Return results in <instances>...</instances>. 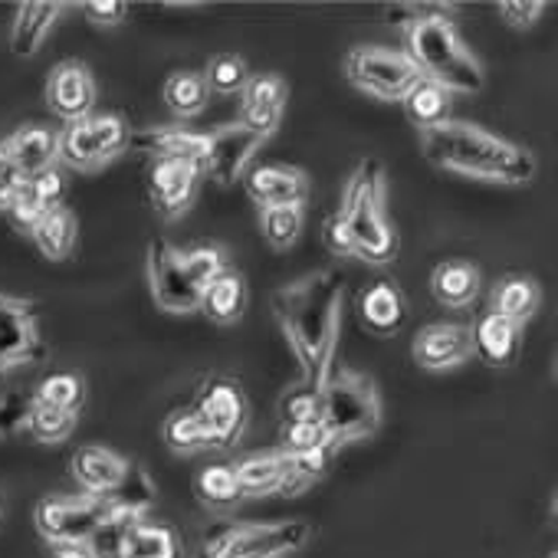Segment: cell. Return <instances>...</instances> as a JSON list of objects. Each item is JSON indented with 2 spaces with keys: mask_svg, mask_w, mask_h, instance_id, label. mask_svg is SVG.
Masks as SVG:
<instances>
[{
  "mask_svg": "<svg viewBox=\"0 0 558 558\" xmlns=\"http://www.w3.org/2000/svg\"><path fill=\"white\" fill-rule=\"evenodd\" d=\"M83 14L96 27H119L129 17V4H122V0H89V4H83Z\"/></svg>",
  "mask_w": 558,
  "mask_h": 558,
  "instance_id": "ee69618b",
  "label": "cell"
},
{
  "mask_svg": "<svg viewBox=\"0 0 558 558\" xmlns=\"http://www.w3.org/2000/svg\"><path fill=\"white\" fill-rule=\"evenodd\" d=\"M27 233H31V240L37 243V250H40L47 259L60 263V259H66V256L76 250L80 223H76V214H73L66 204H60V207H53L50 214H44L40 220H34Z\"/></svg>",
  "mask_w": 558,
  "mask_h": 558,
  "instance_id": "f1b7e54d",
  "label": "cell"
},
{
  "mask_svg": "<svg viewBox=\"0 0 558 558\" xmlns=\"http://www.w3.org/2000/svg\"><path fill=\"white\" fill-rule=\"evenodd\" d=\"M201 310L207 313V319H214L217 326H233L243 313H246V279L236 269H223L214 283L204 290Z\"/></svg>",
  "mask_w": 558,
  "mask_h": 558,
  "instance_id": "4dcf8cb0",
  "label": "cell"
},
{
  "mask_svg": "<svg viewBox=\"0 0 558 558\" xmlns=\"http://www.w3.org/2000/svg\"><path fill=\"white\" fill-rule=\"evenodd\" d=\"M76 421L80 414H70V411H60V408H50V404H40L31 398V408H27V434L40 444H63L73 430H76Z\"/></svg>",
  "mask_w": 558,
  "mask_h": 558,
  "instance_id": "e575fe53",
  "label": "cell"
},
{
  "mask_svg": "<svg viewBox=\"0 0 558 558\" xmlns=\"http://www.w3.org/2000/svg\"><path fill=\"white\" fill-rule=\"evenodd\" d=\"M194 493L204 506L217 509V512H227L233 506L243 502V489L236 483V473H233V463H210L197 473L194 480Z\"/></svg>",
  "mask_w": 558,
  "mask_h": 558,
  "instance_id": "1f68e13d",
  "label": "cell"
},
{
  "mask_svg": "<svg viewBox=\"0 0 558 558\" xmlns=\"http://www.w3.org/2000/svg\"><path fill=\"white\" fill-rule=\"evenodd\" d=\"M44 359L47 342L40 336L37 303L0 293V381H8L21 368L40 365Z\"/></svg>",
  "mask_w": 558,
  "mask_h": 558,
  "instance_id": "30bf717a",
  "label": "cell"
},
{
  "mask_svg": "<svg viewBox=\"0 0 558 558\" xmlns=\"http://www.w3.org/2000/svg\"><path fill=\"white\" fill-rule=\"evenodd\" d=\"M323 240L332 256H359L385 266L398 256V230L388 217V181L378 158H365L342 194V207L326 220Z\"/></svg>",
  "mask_w": 558,
  "mask_h": 558,
  "instance_id": "7a4b0ae2",
  "label": "cell"
},
{
  "mask_svg": "<svg viewBox=\"0 0 558 558\" xmlns=\"http://www.w3.org/2000/svg\"><path fill=\"white\" fill-rule=\"evenodd\" d=\"M129 466L132 460H125L122 453L109 450V447H99V444H86L73 453L70 460V473L73 480L83 486V493L89 496H112L125 476H129Z\"/></svg>",
  "mask_w": 558,
  "mask_h": 558,
  "instance_id": "ffe728a7",
  "label": "cell"
},
{
  "mask_svg": "<svg viewBox=\"0 0 558 558\" xmlns=\"http://www.w3.org/2000/svg\"><path fill=\"white\" fill-rule=\"evenodd\" d=\"M227 269V256L214 243L174 246L168 236L148 240V290L151 300L174 316L197 313L204 290Z\"/></svg>",
  "mask_w": 558,
  "mask_h": 558,
  "instance_id": "5b68a950",
  "label": "cell"
},
{
  "mask_svg": "<svg viewBox=\"0 0 558 558\" xmlns=\"http://www.w3.org/2000/svg\"><path fill=\"white\" fill-rule=\"evenodd\" d=\"M359 319L375 336H398L408 326V300L391 279H375L359 293Z\"/></svg>",
  "mask_w": 558,
  "mask_h": 558,
  "instance_id": "7402d4cb",
  "label": "cell"
},
{
  "mask_svg": "<svg viewBox=\"0 0 558 558\" xmlns=\"http://www.w3.org/2000/svg\"><path fill=\"white\" fill-rule=\"evenodd\" d=\"M207 132H187V129H145L129 138V148L145 151L148 158H187L201 161Z\"/></svg>",
  "mask_w": 558,
  "mask_h": 558,
  "instance_id": "83f0119b",
  "label": "cell"
},
{
  "mask_svg": "<svg viewBox=\"0 0 558 558\" xmlns=\"http://www.w3.org/2000/svg\"><path fill=\"white\" fill-rule=\"evenodd\" d=\"M444 11L440 4H395L388 21L404 27V57L417 66L421 80L437 83L450 96H476L486 83L483 66Z\"/></svg>",
  "mask_w": 558,
  "mask_h": 558,
  "instance_id": "3957f363",
  "label": "cell"
},
{
  "mask_svg": "<svg viewBox=\"0 0 558 558\" xmlns=\"http://www.w3.org/2000/svg\"><path fill=\"white\" fill-rule=\"evenodd\" d=\"M319 424L326 437L342 450L352 440H365L381 427V395L378 385L345 365H332L323 385Z\"/></svg>",
  "mask_w": 558,
  "mask_h": 558,
  "instance_id": "8992f818",
  "label": "cell"
},
{
  "mask_svg": "<svg viewBox=\"0 0 558 558\" xmlns=\"http://www.w3.org/2000/svg\"><path fill=\"white\" fill-rule=\"evenodd\" d=\"M287 453H303V450H310V447H319V444H326L329 437H326V430H323V424L319 421H306V424H287Z\"/></svg>",
  "mask_w": 558,
  "mask_h": 558,
  "instance_id": "7bdbcfd3",
  "label": "cell"
},
{
  "mask_svg": "<svg viewBox=\"0 0 558 558\" xmlns=\"http://www.w3.org/2000/svg\"><path fill=\"white\" fill-rule=\"evenodd\" d=\"M240 96H243V99H240V125H243L246 132H253L256 138L266 142V138L279 129V122H283L287 99H290L287 83L279 80V76H272V73L253 76V80L243 86Z\"/></svg>",
  "mask_w": 558,
  "mask_h": 558,
  "instance_id": "e0dca14e",
  "label": "cell"
},
{
  "mask_svg": "<svg viewBox=\"0 0 558 558\" xmlns=\"http://www.w3.org/2000/svg\"><path fill=\"white\" fill-rule=\"evenodd\" d=\"M165 444L174 453H197V450L210 447L207 427H204V421L197 417L194 408L168 414V421H165Z\"/></svg>",
  "mask_w": 558,
  "mask_h": 558,
  "instance_id": "8d00e7d4",
  "label": "cell"
},
{
  "mask_svg": "<svg viewBox=\"0 0 558 558\" xmlns=\"http://www.w3.org/2000/svg\"><path fill=\"white\" fill-rule=\"evenodd\" d=\"M496 11L502 14V21L509 27L525 31V27H532L545 14V4H542V0H502Z\"/></svg>",
  "mask_w": 558,
  "mask_h": 558,
  "instance_id": "b9f144b4",
  "label": "cell"
},
{
  "mask_svg": "<svg viewBox=\"0 0 558 558\" xmlns=\"http://www.w3.org/2000/svg\"><path fill=\"white\" fill-rule=\"evenodd\" d=\"M233 473L243 489V499L246 496H272V493H287V496L303 493V486L293 476V460L287 450L250 453L233 463Z\"/></svg>",
  "mask_w": 558,
  "mask_h": 558,
  "instance_id": "ac0fdd59",
  "label": "cell"
},
{
  "mask_svg": "<svg viewBox=\"0 0 558 558\" xmlns=\"http://www.w3.org/2000/svg\"><path fill=\"white\" fill-rule=\"evenodd\" d=\"M542 306V287L535 283L532 276H519V272H509L502 276L499 283L493 287V310L496 316L522 326L525 319H532Z\"/></svg>",
  "mask_w": 558,
  "mask_h": 558,
  "instance_id": "4316f807",
  "label": "cell"
},
{
  "mask_svg": "<svg viewBox=\"0 0 558 558\" xmlns=\"http://www.w3.org/2000/svg\"><path fill=\"white\" fill-rule=\"evenodd\" d=\"M424 158L440 168L493 184H529L535 178V155L515 142H506L480 125L447 119L421 132Z\"/></svg>",
  "mask_w": 558,
  "mask_h": 558,
  "instance_id": "277c9868",
  "label": "cell"
},
{
  "mask_svg": "<svg viewBox=\"0 0 558 558\" xmlns=\"http://www.w3.org/2000/svg\"><path fill=\"white\" fill-rule=\"evenodd\" d=\"M411 355L427 372H447L473 359V339L466 323H430L414 336Z\"/></svg>",
  "mask_w": 558,
  "mask_h": 558,
  "instance_id": "9a60e30c",
  "label": "cell"
},
{
  "mask_svg": "<svg viewBox=\"0 0 558 558\" xmlns=\"http://www.w3.org/2000/svg\"><path fill=\"white\" fill-rule=\"evenodd\" d=\"M323 411V388L293 381L287 388V395L279 398V414H283V424H306V421H319Z\"/></svg>",
  "mask_w": 558,
  "mask_h": 558,
  "instance_id": "ab89813d",
  "label": "cell"
},
{
  "mask_svg": "<svg viewBox=\"0 0 558 558\" xmlns=\"http://www.w3.org/2000/svg\"><path fill=\"white\" fill-rule=\"evenodd\" d=\"M27 408H31V395L11 391V395L0 398V437H11L24 427Z\"/></svg>",
  "mask_w": 558,
  "mask_h": 558,
  "instance_id": "60d3db41",
  "label": "cell"
},
{
  "mask_svg": "<svg viewBox=\"0 0 558 558\" xmlns=\"http://www.w3.org/2000/svg\"><path fill=\"white\" fill-rule=\"evenodd\" d=\"M109 509V496H47L37 502L34 519L50 545H86L106 522Z\"/></svg>",
  "mask_w": 558,
  "mask_h": 558,
  "instance_id": "8fae6325",
  "label": "cell"
},
{
  "mask_svg": "<svg viewBox=\"0 0 558 558\" xmlns=\"http://www.w3.org/2000/svg\"><path fill=\"white\" fill-rule=\"evenodd\" d=\"M345 73L355 89L385 102H404L408 93L421 83V73L404 57V50L388 47H355L345 60Z\"/></svg>",
  "mask_w": 558,
  "mask_h": 558,
  "instance_id": "9c48e42d",
  "label": "cell"
},
{
  "mask_svg": "<svg viewBox=\"0 0 558 558\" xmlns=\"http://www.w3.org/2000/svg\"><path fill=\"white\" fill-rule=\"evenodd\" d=\"M119 558H184V548H181V538L171 525L138 519L125 532Z\"/></svg>",
  "mask_w": 558,
  "mask_h": 558,
  "instance_id": "f546056e",
  "label": "cell"
},
{
  "mask_svg": "<svg viewBox=\"0 0 558 558\" xmlns=\"http://www.w3.org/2000/svg\"><path fill=\"white\" fill-rule=\"evenodd\" d=\"M207 83L201 73H191V70H181L174 76H168L165 83V106L171 109V116L178 119H194L207 109Z\"/></svg>",
  "mask_w": 558,
  "mask_h": 558,
  "instance_id": "836d02e7",
  "label": "cell"
},
{
  "mask_svg": "<svg viewBox=\"0 0 558 558\" xmlns=\"http://www.w3.org/2000/svg\"><path fill=\"white\" fill-rule=\"evenodd\" d=\"M53 558H93L86 545H53Z\"/></svg>",
  "mask_w": 558,
  "mask_h": 558,
  "instance_id": "f6af8a7d",
  "label": "cell"
},
{
  "mask_svg": "<svg viewBox=\"0 0 558 558\" xmlns=\"http://www.w3.org/2000/svg\"><path fill=\"white\" fill-rule=\"evenodd\" d=\"M470 339H473V355L489 365V368H506L519 359V345H522V326L496 316V313H483L476 319V326H470Z\"/></svg>",
  "mask_w": 558,
  "mask_h": 558,
  "instance_id": "cb8c5ba5",
  "label": "cell"
},
{
  "mask_svg": "<svg viewBox=\"0 0 558 558\" xmlns=\"http://www.w3.org/2000/svg\"><path fill=\"white\" fill-rule=\"evenodd\" d=\"M483 290V272L476 263L466 259H444L430 272V293L447 310H466L476 303Z\"/></svg>",
  "mask_w": 558,
  "mask_h": 558,
  "instance_id": "d4e9b609",
  "label": "cell"
},
{
  "mask_svg": "<svg viewBox=\"0 0 558 558\" xmlns=\"http://www.w3.org/2000/svg\"><path fill=\"white\" fill-rule=\"evenodd\" d=\"M63 4L60 0H27V4L17 8L14 17V31H11V50L21 60L37 57V50L44 47L47 34L53 31V24L60 21Z\"/></svg>",
  "mask_w": 558,
  "mask_h": 558,
  "instance_id": "484cf974",
  "label": "cell"
},
{
  "mask_svg": "<svg viewBox=\"0 0 558 558\" xmlns=\"http://www.w3.org/2000/svg\"><path fill=\"white\" fill-rule=\"evenodd\" d=\"M31 398L40 404H50V408L70 411V414H80V408L86 401V385L76 372H57V375H47Z\"/></svg>",
  "mask_w": 558,
  "mask_h": 558,
  "instance_id": "d590c367",
  "label": "cell"
},
{
  "mask_svg": "<svg viewBox=\"0 0 558 558\" xmlns=\"http://www.w3.org/2000/svg\"><path fill=\"white\" fill-rule=\"evenodd\" d=\"M8 204H11V197H8V194H0V210H8Z\"/></svg>",
  "mask_w": 558,
  "mask_h": 558,
  "instance_id": "bcb514c9",
  "label": "cell"
},
{
  "mask_svg": "<svg viewBox=\"0 0 558 558\" xmlns=\"http://www.w3.org/2000/svg\"><path fill=\"white\" fill-rule=\"evenodd\" d=\"M263 145V138H256L253 132H246L240 122L233 125H220L214 132H207V142H204V155H201V174H207L210 181H217L220 187L233 184L250 158L256 155V148Z\"/></svg>",
  "mask_w": 558,
  "mask_h": 558,
  "instance_id": "5bb4252c",
  "label": "cell"
},
{
  "mask_svg": "<svg viewBox=\"0 0 558 558\" xmlns=\"http://www.w3.org/2000/svg\"><path fill=\"white\" fill-rule=\"evenodd\" d=\"M303 519L287 522H217L204 532L197 558H287L310 542Z\"/></svg>",
  "mask_w": 558,
  "mask_h": 558,
  "instance_id": "52a82bcc",
  "label": "cell"
},
{
  "mask_svg": "<svg viewBox=\"0 0 558 558\" xmlns=\"http://www.w3.org/2000/svg\"><path fill=\"white\" fill-rule=\"evenodd\" d=\"M63 194H66V178L57 168L40 171V174L17 184V191L11 194L8 214L17 227L31 230L34 220H40L44 214H50L53 207L63 204Z\"/></svg>",
  "mask_w": 558,
  "mask_h": 558,
  "instance_id": "603a6c76",
  "label": "cell"
},
{
  "mask_svg": "<svg viewBox=\"0 0 558 558\" xmlns=\"http://www.w3.org/2000/svg\"><path fill=\"white\" fill-rule=\"evenodd\" d=\"M342 293L345 279L336 269L306 272L272 293V313L300 362L296 381L303 385L323 388L336 365Z\"/></svg>",
  "mask_w": 558,
  "mask_h": 558,
  "instance_id": "6da1fadb",
  "label": "cell"
},
{
  "mask_svg": "<svg viewBox=\"0 0 558 558\" xmlns=\"http://www.w3.org/2000/svg\"><path fill=\"white\" fill-rule=\"evenodd\" d=\"M0 148H4L17 178L27 181L34 174L53 168V161L60 158V132H53L47 125H24L21 132L0 142Z\"/></svg>",
  "mask_w": 558,
  "mask_h": 558,
  "instance_id": "44dd1931",
  "label": "cell"
},
{
  "mask_svg": "<svg viewBox=\"0 0 558 558\" xmlns=\"http://www.w3.org/2000/svg\"><path fill=\"white\" fill-rule=\"evenodd\" d=\"M204 83H207V93H217V96H233V93H243V86L250 83V73H246V63L236 57V53H220L207 63V73H201Z\"/></svg>",
  "mask_w": 558,
  "mask_h": 558,
  "instance_id": "f35d334b",
  "label": "cell"
},
{
  "mask_svg": "<svg viewBox=\"0 0 558 558\" xmlns=\"http://www.w3.org/2000/svg\"><path fill=\"white\" fill-rule=\"evenodd\" d=\"M194 411L207 427L210 447H220V450L233 447L243 437L246 421H250L246 395H243L240 381L227 378V375H214L201 385Z\"/></svg>",
  "mask_w": 558,
  "mask_h": 558,
  "instance_id": "7c38bea8",
  "label": "cell"
},
{
  "mask_svg": "<svg viewBox=\"0 0 558 558\" xmlns=\"http://www.w3.org/2000/svg\"><path fill=\"white\" fill-rule=\"evenodd\" d=\"M201 165L187 158H148V197L151 207L165 217L174 220L181 217L201 187Z\"/></svg>",
  "mask_w": 558,
  "mask_h": 558,
  "instance_id": "4fadbf2b",
  "label": "cell"
},
{
  "mask_svg": "<svg viewBox=\"0 0 558 558\" xmlns=\"http://www.w3.org/2000/svg\"><path fill=\"white\" fill-rule=\"evenodd\" d=\"M129 125L122 116H86L60 132V161L76 171H99L129 148Z\"/></svg>",
  "mask_w": 558,
  "mask_h": 558,
  "instance_id": "ba28073f",
  "label": "cell"
},
{
  "mask_svg": "<svg viewBox=\"0 0 558 558\" xmlns=\"http://www.w3.org/2000/svg\"><path fill=\"white\" fill-rule=\"evenodd\" d=\"M259 230L272 250H290L296 246L303 233V207H276L259 214Z\"/></svg>",
  "mask_w": 558,
  "mask_h": 558,
  "instance_id": "74e56055",
  "label": "cell"
},
{
  "mask_svg": "<svg viewBox=\"0 0 558 558\" xmlns=\"http://www.w3.org/2000/svg\"><path fill=\"white\" fill-rule=\"evenodd\" d=\"M47 102L66 122H80V119L93 116V106H96L93 73L80 60H66V63L53 66V73L47 80Z\"/></svg>",
  "mask_w": 558,
  "mask_h": 558,
  "instance_id": "d6986e66",
  "label": "cell"
},
{
  "mask_svg": "<svg viewBox=\"0 0 558 558\" xmlns=\"http://www.w3.org/2000/svg\"><path fill=\"white\" fill-rule=\"evenodd\" d=\"M246 191L259 210L303 207L310 197V178L296 165H256L246 171Z\"/></svg>",
  "mask_w": 558,
  "mask_h": 558,
  "instance_id": "2e32d148",
  "label": "cell"
},
{
  "mask_svg": "<svg viewBox=\"0 0 558 558\" xmlns=\"http://www.w3.org/2000/svg\"><path fill=\"white\" fill-rule=\"evenodd\" d=\"M450 106H453V96L447 89H440L437 83H430V80H421L408 93V99H404V112H408L411 125H417L421 132L447 122L450 119Z\"/></svg>",
  "mask_w": 558,
  "mask_h": 558,
  "instance_id": "d6a6232c",
  "label": "cell"
}]
</instances>
